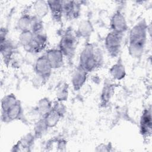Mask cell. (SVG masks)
I'll use <instances>...</instances> for the list:
<instances>
[{
  "mask_svg": "<svg viewBox=\"0 0 152 152\" xmlns=\"http://www.w3.org/2000/svg\"><path fill=\"white\" fill-rule=\"evenodd\" d=\"M147 28L145 21H141L131 29L128 52L132 58H139L142 55L147 40Z\"/></svg>",
  "mask_w": 152,
  "mask_h": 152,
  "instance_id": "cell-1",
  "label": "cell"
},
{
  "mask_svg": "<svg viewBox=\"0 0 152 152\" xmlns=\"http://www.w3.org/2000/svg\"><path fill=\"white\" fill-rule=\"evenodd\" d=\"M102 61V55L99 50L91 45H86L80 55L79 67L87 72H91Z\"/></svg>",
  "mask_w": 152,
  "mask_h": 152,
  "instance_id": "cell-2",
  "label": "cell"
},
{
  "mask_svg": "<svg viewBox=\"0 0 152 152\" xmlns=\"http://www.w3.org/2000/svg\"><path fill=\"white\" fill-rule=\"evenodd\" d=\"M76 44L77 40L75 35L71 31L68 30L62 35L60 40L59 49L64 56L72 57L76 49Z\"/></svg>",
  "mask_w": 152,
  "mask_h": 152,
  "instance_id": "cell-3",
  "label": "cell"
},
{
  "mask_svg": "<svg viewBox=\"0 0 152 152\" xmlns=\"http://www.w3.org/2000/svg\"><path fill=\"white\" fill-rule=\"evenodd\" d=\"M122 36L123 34L112 31L106 35L104 45L107 52L111 56L115 57L119 54L121 47Z\"/></svg>",
  "mask_w": 152,
  "mask_h": 152,
  "instance_id": "cell-4",
  "label": "cell"
},
{
  "mask_svg": "<svg viewBox=\"0 0 152 152\" xmlns=\"http://www.w3.org/2000/svg\"><path fill=\"white\" fill-rule=\"evenodd\" d=\"M52 69L45 55L39 57L36 59L34 64L36 74L37 75L42 78L45 81L49 78Z\"/></svg>",
  "mask_w": 152,
  "mask_h": 152,
  "instance_id": "cell-5",
  "label": "cell"
},
{
  "mask_svg": "<svg viewBox=\"0 0 152 152\" xmlns=\"http://www.w3.org/2000/svg\"><path fill=\"white\" fill-rule=\"evenodd\" d=\"M110 26L112 31L121 34H123L128 29L125 18L120 11H116L113 14L110 19Z\"/></svg>",
  "mask_w": 152,
  "mask_h": 152,
  "instance_id": "cell-6",
  "label": "cell"
},
{
  "mask_svg": "<svg viewBox=\"0 0 152 152\" xmlns=\"http://www.w3.org/2000/svg\"><path fill=\"white\" fill-rule=\"evenodd\" d=\"M151 107L144 110L142 113L140 122V130L144 137H149L151 135Z\"/></svg>",
  "mask_w": 152,
  "mask_h": 152,
  "instance_id": "cell-7",
  "label": "cell"
},
{
  "mask_svg": "<svg viewBox=\"0 0 152 152\" xmlns=\"http://www.w3.org/2000/svg\"><path fill=\"white\" fill-rule=\"evenodd\" d=\"M47 45V36L44 32L34 34V38L31 44L25 50L30 53H37L43 50Z\"/></svg>",
  "mask_w": 152,
  "mask_h": 152,
  "instance_id": "cell-8",
  "label": "cell"
},
{
  "mask_svg": "<svg viewBox=\"0 0 152 152\" xmlns=\"http://www.w3.org/2000/svg\"><path fill=\"white\" fill-rule=\"evenodd\" d=\"M63 15L68 18H77L80 15V4L78 1H62Z\"/></svg>",
  "mask_w": 152,
  "mask_h": 152,
  "instance_id": "cell-9",
  "label": "cell"
},
{
  "mask_svg": "<svg viewBox=\"0 0 152 152\" xmlns=\"http://www.w3.org/2000/svg\"><path fill=\"white\" fill-rule=\"evenodd\" d=\"M23 113V109L19 100L10 107L6 112L2 113V120L5 122H11L21 118Z\"/></svg>",
  "mask_w": 152,
  "mask_h": 152,
  "instance_id": "cell-10",
  "label": "cell"
},
{
  "mask_svg": "<svg viewBox=\"0 0 152 152\" xmlns=\"http://www.w3.org/2000/svg\"><path fill=\"white\" fill-rule=\"evenodd\" d=\"M52 69L61 68L64 64V55L59 49H51L45 54Z\"/></svg>",
  "mask_w": 152,
  "mask_h": 152,
  "instance_id": "cell-11",
  "label": "cell"
},
{
  "mask_svg": "<svg viewBox=\"0 0 152 152\" xmlns=\"http://www.w3.org/2000/svg\"><path fill=\"white\" fill-rule=\"evenodd\" d=\"M87 74L88 72L79 66L74 71L71 78V83L74 90L78 91L82 88L87 80Z\"/></svg>",
  "mask_w": 152,
  "mask_h": 152,
  "instance_id": "cell-12",
  "label": "cell"
},
{
  "mask_svg": "<svg viewBox=\"0 0 152 152\" xmlns=\"http://www.w3.org/2000/svg\"><path fill=\"white\" fill-rule=\"evenodd\" d=\"M62 116L63 115L61 112L52 106V109L43 116V119L48 128H52L58 124Z\"/></svg>",
  "mask_w": 152,
  "mask_h": 152,
  "instance_id": "cell-13",
  "label": "cell"
},
{
  "mask_svg": "<svg viewBox=\"0 0 152 152\" xmlns=\"http://www.w3.org/2000/svg\"><path fill=\"white\" fill-rule=\"evenodd\" d=\"M49 11L54 20L59 22L63 15L62 1H48Z\"/></svg>",
  "mask_w": 152,
  "mask_h": 152,
  "instance_id": "cell-14",
  "label": "cell"
},
{
  "mask_svg": "<svg viewBox=\"0 0 152 152\" xmlns=\"http://www.w3.org/2000/svg\"><path fill=\"white\" fill-rule=\"evenodd\" d=\"M1 53L5 63L9 62L14 53V46L12 43L8 39L0 40Z\"/></svg>",
  "mask_w": 152,
  "mask_h": 152,
  "instance_id": "cell-15",
  "label": "cell"
},
{
  "mask_svg": "<svg viewBox=\"0 0 152 152\" xmlns=\"http://www.w3.org/2000/svg\"><path fill=\"white\" fill-rule=\"evenodd\" d=\"M33 8L34 12V15L40 19H42V18L46 16L49 11L48 2L42 0L35 1L33 3Z\"/></svg>",
  "mask_w": 152,
  "mask_h": 152,
  "instance_id": "cell-16",
  "label": "cell"
},
{
  "mask_svg": "<svg viewBox=\"0 0 152 152\" xmlns=\"http://www.w3.org/2000/svg\"><path fill=\"white\" fill-rule=\"evenodd\" d=\"M109 72L111 76L117 80H121L124 78L126 75L125 66L120 61H118L116 64L112 66Z\"/></svg>",
  "mask_w": 152,
  "mask_h": 152,
  "instance_id": "cell-17",
  "label": "cell"
},
{
  "mask_svg": "<svg viewBox=\"0 0 152 152\" xmlns=\"http://www.w3.org/2000/svg\"><path fill=\"white\" fill-rule=\"evenodd\" d=\"M52 106L51 101L48 98L44 97L38 102L37 110L40 115L44 116L52 109Z\"/></svg>",
  "mask_w": 152,
  "mask_h": 152,
  "instance_id": "cell-18",
  "label": "cell"
},
{
  "mask_svg": "<svg viewBox=\"0 0 152 152\" xmlns=\"http://www.w3.org/2000/svg\"><path fill=\"white\" fill-rule=\"evenodd\" d=\"M93 30L91 23L87 20H84L79 24L77 30V34L81 37H87L91 35Z\"/></svg>",
  "mask_w": 152,
  "mask_h": 152,
  "instance_id": "cell-19",
  "label": "cell"
},
{
  "mask_svg": "<svg viewBox=\"0 0 152 152\" xmlns=\"http://www.w3.org/2000/svg\"><path fill=\"white\" fill-rule=\"evenodd\" d=\"M31 19L32 16L27 13H24L20 17L18 21L17 26L18 28L21 30V32L30 30Z\"/></svg>",
  "mask_w": 152,
  "mask_h": 152,
  "instance_id": "cell-20",
  "label": "cell"
},
{
  "mask_svg": "<svg viewBox=\"0 0 152 152\" xmlns=\"http://www.w3.org/2000/svg\"><path fill=\"white\" fill-rule=\"evenodd\" d=\"M113 87L110 84H106L102 89L101 93V103L103 105L106 104L110 100L113 94Z\"/></svg>",
  "mask_w": 152,
  "mask_h": 152,
  "instance_id": "cell-21",
  "label": "cell"
},
{
  "mask_svg": "<svg viewBox=\"0 0 152 152\" xmlns=\"http://www.w3.org/2000/svg\"><path fill=\"white\" fill-rule=\"evenodd\" d=\"M18 100L13 94H9L5 96L1 100L2 113L6 112L10 107L16 103Z\"/></svg>",
  "mask_w": 152,
  "mask_h": 152,
  "instance_id": "cell-22",
  "label": "cell"
},
{
  "mask_svg": "<svg viewBox=\"0 0 152 152\" xmlns=\"http://www.w3.org/2000/svg\"><path fill=\"white\" fill-rule=\"evenodd\" d=\"M34 34L31 30L21 31L19 36V42L24 49H26L32 42Z\"/></svg>",
  "mask_w": 152,
  "mask_h": 152,
  "instance_id": "cell-23",
  "label": "cell"
},
{
  "mask_svg": "<svg viewBox=\"0 0 152 152\" xmlns=\"http://www.w3.org/2000/svg\"><path fill=\"white\" fill-rule=\"evenodd\" d=\"M30 30L33 34H38L43 32V25L42 19L35 15L32 16Z\"/></svg>",
  "mask_w": 152,
  "mask_h": 152,
  "instance_id": "cell-24",
  "label": "cell"
},
{
  "mask_svg": "<svg viewBox=\"0 0 152 152\" xmlns=\"http://www.w3.org/2000/svg\"><path fill=\"white\" fill-rule=\"evenodd\" d=\"M56 98L58 101L63 102L66 100L68 95V87L66 84L60 86L56 90Z\"/></svg>",
  "mask_w": 152,
  "mask_h": 152,
  "instance_id": "cell-25",
  "label": "cell"
},
{
  "mask_svg": "<svg viewBox=\"0 0 152 152\" xmlns=\"http://www.w3.org/2000/svg\"><path fill=\"white\" fill-rule=\"evenodd\" d=\"M46 128H48V127L45 125V124L44 122V121L42 118V119L39 121L35 125L34 131H35L36 135H38V136H39V135L42 134V133L44 132V131L46 130Z\"/></svg>",
  "mask_w": 152,
  "mask_h": 152,
  "instance_id": "cell-26",
  "label": "cell"
}]
</instances>
